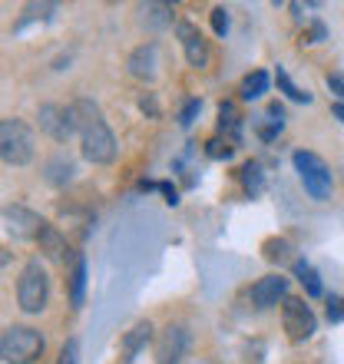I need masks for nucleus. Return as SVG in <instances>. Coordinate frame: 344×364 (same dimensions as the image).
Returning <instances> with one entry per match:
<instances>
[{
    "mask_svg": "<svg viewBox=\"0 0 344 364\" xmlns=\"http://www.w3.org/2000/svg\"><path fill=\"white\" fill-rule=\"evenodd\" d=\"M77 126H80V146L83 156L93 166H106L116 159V136L109 129V123L103 119L100 106L93 100H77Z\"/></svg>",
    "mask_w": 344,
    "mask_h": 364,
    "instance_id": "obj_1",
    "label": "nucleus"
},
{
    "mask_svg": "<svg viewBox=\"0 0 344 364\" xmlns=\"http://www.w3.org/2000/svg\"><path fill=\"white\" fill-rule=\"evenodd\" d=\"M43 355V335L37 328L10 325L0 338V358L7 364H33Z\"/></svg>",
    "mask_w": 344,
    "mask_h": 364,
    "instance_id": "obj_2",
    "label": "nucleus"
},
{
    "mask_svg": "<svg viewBox=\"0 0 344 364\" xmlns=\"http://www.w3.org/2000/svg\"><path fill=\"white\" fill-rule=\"evenodd\" d=\"M33 129H30L23 119L17 116H10L0 123V156H4V163L7 166H27L33 159Z\"/></svg>",
    "mask_w": 344,
    "mask_h": 364,
    "instance_id": "obj_3",
    "label": "nucleus"
},
{
    "mask_svg": "<svg viewBox=\"0 0 344 364\" xmlns=\"http://www.w3.org/2000/svg\"><path fill=\"white\" fill-rule=\"evenodd\" d=\"M47 298H50V278L40 265V259H30L20 272V282H17V301L27 315H40L47 308Z\"/></svg>",
    "mask_w": 344,
    "mask_h": 364,
    "instance_id": "obj_4",
    "label": "nucleus"
},
{
    "mask_svg": "<svg viewBox=\"0 0 344 364\" xmlns=\"http://www.w3.org/2000/svg\"><path fill=\"white\" fill-rule=\"evenodd\" d=\"M295 169H298V176H301V182H305V189L311 199H318V202L331 199V169H328V163L321 156L308 153V149H298Z\"/></svg>",
    "mask_w": 344,
    "mask_h": 364,
    "instance_id": "obj_5",
    "label": "nucleus"
},
{
    "mask_svg": "<svg viewBox=\"0 0 344 364\" xmlns=\"http://www.w3.org/2000/svg\"><path fill=\"white\" fill-rule=\"evenodd\" d=\"M40 129H43L50 139L67 143L73 133H80V126H77V106H57V103L40 106Z\"/></svg>",
    "mask_w": 344,
    "mask_h": 364,
    "instance_id": "obj_6",
    "label": "nucleus"
},
{
    "mask_svg": "<svg viewBox=\"0 0 344 364\" xmlns=\"http://www.w3.org/2000/svg\"><path fill=\"white\" fill-rule=\"evenodd\" d=\"M281 325H285L291 341H308V338L315 335L318 318L301 298H285L281 301Z\"/></svg>",
    "mask_w": 344,
    "mask_h": 364,
    "instance_id": "obj_7",
    "label": "nucleus"
},
{
    "mask_svg": "<svg viewBox=\"0 0 344 364\" xmlns=\"http://www.w3.org/2000/svg\"><path fill=\"white\" fill-rule=\"evenodd\" d=\"M189 351V335L182 325H166L156 338V364H182Z\"/></svg>",
    "mask_w": 344,
    "mask_h": 364,
    "instance_id": "obj_8",
    "label": "nucleus"
},
{
    "mask_svg": "<svg viewBox=\"0 0 344 364\" xmlns=\"http://www.w3.org/2000/svg\"><path fill=\"white\" fill-rule=\"evenodd\" d=\"M4 229L14 239H37L40 229H43V219L37 212L23 209V205H7L4 209Z\"/></svg>",
    "mask_w": 344,
    "mask_h": 364,
    "instance_id": "obj_9",
    "label": "nucleus"
},
{
    "mask_svg": "<svg viewBox=\"0 0 344 364\" xmlns=\"http://www.w3.org/2000/svg\"><path fill=\"white\" fill-rule=\"evenodd\" d=\"M176 33H179V40H182V50H186L189 67H195V70L209 67V43H205V37H202L199 30L192 27L189 20H182L179 27H176Z\"/></svg>",
    "mask_w": 344,
    "mask_h": 364,
    "instance_id": "obj_10",
    "label": "nucleus"
},
{
    "mask_svg": "<svg viewBox=\"0 0 344 364\" xmlns=\"http://www.w3.org/2000/svg\"><path fill=\"white\" fill-rule=\"evenodd\" d=\"M285 295H288V278L265 275V278H258L255 288H252V305L272 308V305H278V301H285Z\"/></svg>",
    "mask_w": 344,
    "mask_h": 364,
    "instance_id": "obj_11",
    "label": "nucleus"
},
{
    "mask_svg": "<svg viewBox=\"0 0 344 364\" xmlns=\"http://www.w3.org/2000/svg\"><path fill=\"white\" fill-rule=\"evenodd\" d=\"M159 47H156V40H149V43H143V47H136L133 53H129V73L139 80H156V73H159Z\"/></svg>",
    "mask_w": 344,
    "mask_h": 364,
    "instance_id": "obj_12",
    "label": "nucleus"
},
{
    "mask_svg": "<svg viewBox=\"0 0 344 364\" xmlns=\"http://www.w3.org/2000/svg\"><path fill=\"white\" fill-rule=\"evenodd\" d=\"M139 23L146 30H166L172 23V7L169 4H139Z\"/></svg>",
    "mask_w": 344,
    "mask_h": 364,
    "instance_id": "obj_13",
    "label": "nucleus"
},
{
    "mask_svg": "<svg viewBox=\"0 0 344 364\" xmlns=\"http://www.w3.org/2000/svg\"><path fill=\"white\" fill-rule=\"evenodd\" d=\"M37 242H40V252H43L47 259L63 262V252H67V239L60 235L57 225H50V222H43V229H40Z\"/></svg>",
    "mask_w": 344,
    "mask_h": 364,
    "instance_id": "obj_14",
    "label": "nucleus"
},
{
    "mask_svg": "<svg viewBox=\"0 0 344 364\" xmlns=\"http://www.w3.org/2000/svg\"><path fill=\"white\" fill-rule=\"evenodd\" d=\"M149 338H153V325H149V321H139V325H136L133 331L123 338V361L126 364L133 361V358L146 348V341H149Z\"/></svg>",
    "mask_w": 344,
    "mask_h": 364,
    "instance_id": "obj_15",
    "label": "nucleus"
},
{
    "mask_svg": "<svg viewBox=\"0 0 344 364\" xmlns=\"http://www.w3.org/2000/svg\"><path fill=\"white\" fill-rule=\"evenodd\" d=\"M83 298H86V259L77 255L73 272H70V305L83 308Z\"/></svg>",
    "mask_w": 344,
    "mask_h": 364,
    "instance_id": "obj_16",
    "label": "nucleus"
},
{
    "mask_svg": "<svg viewBox=\"0 0 344 364\" xmlns=\"http://www.w3.org/2000/svg\"><path fill=\"white\" fill-rule=\"evenodd\" d=\"M268 83H272V77H268L265 70L249 73V77L242 80V100H262L268 93Z\"/></svg>",
    "mask_w": 344,
    "mask_h": 364,
    "instance_id": "obj_17",
    "label": "nucleus"
},
{
    "mask_svg": "<svg viewBox=\"0 0 344 364\" xmlns=\"http://www.w3.org/2000/svg\"><path fill=\"white\" fill-rule=\"evenodd\" d=\"M47 179L53 182V186H63V182H70V179H73V163H70L63 153L53 156V159L47 163Z\"/></svg>",
    "mask_w": 344,
    "mask_h": 364,
    "instance_id": "obj_18",
    "label": "nucleus"
},
{
    "mask_svg": "<svg viewBox=\"0 0 344 364\" xmlns=\"http://www.w3.org/2000/svg\"><path fill=\"white\" fill-rule=\"evenodd\" d=\"M281 126H285V109L278 103H272L268 106V123L258 129V136H262V139H275V136L281 133Z\"/></svg>",
    "mask_w": 344,
    "mask_h": 364,
    "instance_id": "obj_19",
    "label": "nucleus"
},
{
    "mask_svg": "<svg viewBox=\"0 0 344 364\" xmlns=\"http://www.w3.org/2000/svg\"><path fill=\"white\" fill-rule=\"evenodd\" d=\"M295 275L301 278V285L308 288V295L315 298V295H321V282H318V272L308 265V262H295Z\"/></svg>",
    "mask_w": 344,
    "mask_h": 364,
    "instance_id": "obj_20",
    "label": "nucleus"
},
{
    "mask_svg": "<svg viewBox=\"0 0 344 364\" xmlns=\"http://www.w3.org/2000/svg\"><path fill=\"white\" fill-rule=\"evenodd\" d=\"M53 10H57L53 4H30V7L23 10V20L17 23V30H23L30 20H37V17H40V20H50V14H53Z\"/></svg>",
    "mask_w": 344,
    "mask_h": 364,
    "instance_id": "obj_21",
    "label": "nucleus"
},
{
    "mask_svg": "<svg viewBox=\"0 0 344 364\" xmlns=\"http://www.w3.org/2000/svg\"><path fill=\"white\" fill-rule=\"evenodd\" d=\"M278 87L285 90L288 96H291V100H298V103H311V93H308V90H298L295 83H291V80H288V73L281 67H278Z\"/></svg>",
    "mask_w": 344,
    "mask_h": 364,
    "instance_id": "obj_22",
    "label": "nucleus"
},
{
    "mask_svg": "<svg viewBox=\"0 0 344 364\" xmlns=\"http://www.w3.org/2000/svg\"><path fill=\"white\" fill-rule=\"evenodd\" d=\"M242 182H245V189L249 192H258L262 189V169H258L255 163H249L245 169H242Z\"/></svg>",
    "mask_w": 344,
    "mask_h": 364,
    "instance_id": "obj_23",
    "label": "nucleus"
},
{
    "mask_svg": "<svg viewBox=\"0 0 344 364\" xmlns=\"http://www.w3.org/2000/svg\"><path fill=\"white\" fill-rule=\"evenodd\" d=\"M212 30H215L219 37H225V33H229V10H225V7L212 10Z\"/></svg>",
    "mask_w": 344,
    "mask_h": 364,
    "instance_id": "obj_24",
    "label": "nucleus"
},
{
    "mask_svg": "<svg viewBox=\"0 0 344 364\" xmlns=\"http://www.w3.org/2000/svg\"><path fill=\"white\" fill-rule=\"evenodd\" d=\"M219 119H222V129H239V116H235V106L232 103H222V109H219Z\"/></svg>",
    "mask_w": 344,
    "mask_h": 364,
    "instance_id": "obj_25",
    "label": "nucleus"
},
{
    "mask_svg": "<svg viewBox=\"0 0 344 364\" xmlns=\"http://www.w3.org/2000/svg\"><path fill=\"white\" fill-rule=\"evenodd\" d=\"M209 156H212V159H229V156H232V146L222 143V139H212V143H209Z\"/></svg>",
    "mask_w": 344,
    "mask_h": 364,
    "instance_id": "obj_26",
    "label": "nucleus"
},
{
    "mask_svg": "<svg viewBox=\"0 0 344 364\" xmlns=\"http://www.w3.org/2000/svg\"><path fill=\"white\" fill-rule=\"evenodd\" d=\"M199 109H202L199 100H189V103H186V109L179 113V123H182V126H189L192 119H195V113H199Z\"/></svg>",
    "mask_w": 344,
    "mask_h": 364,
    "instance_id": "obj_27",
    "label": "nucleus"
},
{
    "mask_svg": "<svg viewBox=\"0 0 344 364\" xmlns=\"http://www.w3.org/2000/svg\"><path fill=\"white\" fill-rule=\"evenodd\" d=\"M57 364H77V341H67V345H63Z\"/></svg>",
    "mask_w": 344,
    "mask_h": 364,
    "instance_id": "obj_28",
    "label": "nucleus"
},
{
    "mask_svg": "<svg viewBox=\"0 0 344 364\" xmlns=\"http://www.w3.org/2000/svg\"><path fill=\"white\" fill-rule=\"evenodd\" d=\"M328 87H331V93H338L344 100V77L341 73H328Z\"/></svg>",
    "mask_w": 344,
    "mask_h": 364,
    "instance_id": "obj_29",
    "label": "nucleus"
},
{
    "mask_svg": "<svg viewBox=\"0 0 344 364\" xmlns=\"http://www.w3.org/2000/svg\"><path fill=\"white\" fill-rule=\"evenodd\" d=\"M159 189H163V192H166V202H169V205H176V202H179V192L172 189L169 182H163V186H159Z\"/></svg>",
    "mask_w": 344,
    "mask_h": 364,
    "instance_id": "obj_30",
    "label": "nucleus"
},
{
    "mask_svg": "<svg viewBox=\"0 0 344 364\" xmlns=\"http://www.w3.org/2000/svg\"><path fill=\"white\" fill-rule=\"evenodd\" d=\"M331 113H335L338 119H341V123H344V103H335V106H331Z\"/></svg>",
    "mask_w": 344,
    "mask_h": 364,
    "instance_id": "obj_31",
    "label": "nucleus"
}]
</instances>
